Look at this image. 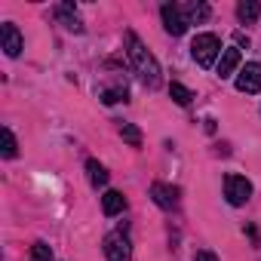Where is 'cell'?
Segmentation results:
<instances>
[{
  "instance_id": "21",
  "label": "cell",
  "mask_w": 261,
  "mask_h": 261,
  "mask_svg": "<svg viewBox=\"0 0 261 261\" xmlns=\"http://www.w3.org/2000/svg\"><path fill=\"white\" fill-rule=\"evenodd\" d=\"M246 233H249V237H252V243H255V246H258V243H261V240H258V230H255V227H252V224H249V227H246Z\"/></svg>"
},
{
  "instance_id": "8",
  "label": "cell",
  "mask_w": 261,
  "mask_h": 261,
  "mask_svg": "<svg viewBox=\"0 0 261 261\" xmlns=\"http://www.w3.org/2000/svg\"><path fill=\"white\" fill-rule=\"evenodd\" d=\"M151 197L160 209H175L178 206V188L166 185V181H154L151 185Z\"/></svg>"
},
{
  "instance_id": "6",
  "label": "cell",
  "mask_w": 261,
  "mask_h": 261,
  "mask_svg": "<svg viewBox=\"0 0 261 261\" xmlns=\"http://www.w3.org/2000/svg\"><path fill=\"white\" fill-rule=\"evenodd\" d=\"M237 89H240V92H249V95L261 92V65H258V62H246V65L240 68V74H237Z\"/></svg>"
},
{
  "instance_id": "16",
  "label": "cell",
  "mask_w": 261,
  "mask_h": 261,
  "mask_svg": "<svg viewBox=\"0 0 261 261\" xmlns=\"http://www.w3.org/2000/svg\"><path fill=\"white\" fill-rule=\"evenodd\" d=\"M169 95L175 98V105H191V98H194V92L188 86H181V83H172L169 86Z\"/></svg>"
},
{
  "instance_id": "13",
  "label": "cell",
  "mask_w": 261,
  "mask_h": 261,
  "mask_svg": "<svg viewBox=\"0 0 261 261\" xmlns=\"http://www.w3.org/2000/svg\"><path fill=\"white\" fill-rule=\"evenodd\" d=\"M237 16H240V22H255L261 16V4H255V0H243V4H237Z\"/></svg>"
},
{
  "instance_id": "11",
  "label": "cell",
  "mask_w": 261,
  "mask_h": 261,
  "mask_svg": "<svg viewBox=\"0 0 261 261\" xmlns=\"http://www.w3.org/2000/svg\"><path fill=\"white\" fill-rule=\"evenodd\" d=\"M101 209H105V215H120V212L126 209V197H123L120 191H108V194L101 197Z\"/></svg>"
},
{
  "instance_id": "2",
  "label": "cell",
  "mask_w": 261,
  "mask_h": 261,
  "mask_svg": "<svg viewBox=\"0 0 261 261\" xmlns=\"http://www.w3.org/2000/svg\"><path fill=\"white\" fill-rule=\"evenodd\" d=\"M191 53H194V62L200 68H212L218 53H224V49H221V40L215 34H197L194 43H191Z\"/></svg>"
},
{
  "instance_id": "1",
  "label": "cell",
  "mask_w": 261,
  "mask_h": 261,
  "mask_svg": "<svg viewBox=\"0 0 261 261\" xmlns=\"http://www.w3.org/2000/svg\"><path fill=\"white\" fill-rule=\"evenodd\" d=\"M126 56H129V62H133L139 80H142L148 89H157V86H160V65H157V59L145 49V43L136 37V31H126Z\"/></svg>"
},
{
  "instance_id": "15",
  "label": "cell",
  "mask_w": 261,
  "mask_h": 261,
  "mask_svg": "<svg viewBox=\"0 0 261 261\" xmlns=\"http://www.w3.org/2000/svg\"><path fill=\"white\" fill-rule=\"evenodd\" d=\"M120 136H123L126 145H133V148L142 145V133H139V126H133V123H123V126H120Z\"/></svg>"
},
{
  "instance_id": "10",
  "label": "cell",
  "mask_w": 261,
  "mask_h": 261,
  "mask_svg": "<svg viewBox=\"0 0 261 261\" xmlns=\"http://www.w3.org/2000/svg\"><path fill=\"white\" fill-rule=\"evenodd\" d=\"M240 68V49L237 46H227L218 59V77H230L233 71Z\"/></svg>"
},
{
  "instance_id": "3",
  "label": "cell",
  "mask_w": 261,
  "mask_h": 261,
  "mask_svg": "<svg viewBox=\"0 0 261 261\" xmlns=\"http://www.w3.org/2000/svg\"><path fill=\"white\" fill-rule=\"evenodd\" d=\"M101 249H105L108 261H129V258H133V246H129V240L123 237V230L108 233L105 243H101Z\"/></svg>"
},
{
  "instance_id": "12",
  "label": "cell",
  "mask_w": 261,
  "mask_h": 261,
  "mask_svg": "<svg viewBox=\"0 0 261 261\" xmlns=\"http://www.w3.org/2000/svg\"><path fill=\"white\" fill-rule=\"evenodd\" d=\"M86 175H89V185L92 188H105L108 185V169L98 160H86Z\"/></svg>"
},
{
  "instance_id": "5",
  "label": "cell",
  "mask_w": 261,
  "mask_h": 261,
  "mask_svg": "<svg viewBox=\"0 0 261 261\" xmlns=\"http://www.w3.org/2000/svg\"><path fill=\"white\" fill-rule=\"evenodd\" d=\"M160 16H163V28H166L172 37H181V34L188 31V25H191V22L185 19V13H181L178 4H163Z\"/></svg>"
},
{
  "instance_id": "17",
  "label": "cell",
  "mask_w": 261,
  "mask_h": 261,
  "mask_svg": "<svg viewBox=\"0 0 261 261\" xmlns=\"http://www.w3.org/2000/svg\"><path fill=\"white\" fill-rule=\"evenodd\" d=\"M0 136H4V157L7 160H13L16 154H19V145H16V136L10 133V129L4 126V133H0Z\"/></svg>"
},
{
  "instance_id": "14",
  "label": "cell",
  "mask_w": 261,
  "mask_h": 261,
  "mask_svg": "<svg viewBox=\"0 0 261 261\" xmlns=\"http://www.w3.org/2000/svg\"><path fill=\"white\" fill-rule=\"evenodd\" d=\"M181 13H185L188 22H194V19H197V22H206L212 10H209L206 4H188V7H181Z\"/></svg>"
},
{
  "instance_id": "7",
  "label": "cell",
  "mask_w": 261,
  "mask_h": 261,
  "mask_svg": "<svg viewBox=\"0 0 261 261\" xmlns=\"http://www.w3.org/2000/svg\"><path fill=\"white\" fill-rule=\"evenodd\" d=\"M0 43H4V53H7L10 59H16V56L22 53V34H19V28H16L13 22H4V25H0Z\"/></svg>"
},
{
  "instance_id": "19",
  "label": "cell",
  "mask_w": 261,
  "mask_h": 261,
  "mask_svg": "<svg viewBox=\"0 0 261 261\" xmlns=\"http://www.w3.org/2000/svg\"><path fill=\"white\" fill-rule=\"evenodd\" d=\"M120 98H126V89H105V92H101V101H105V105H114V101H120Z\"/></svg>"
},
{
  "instance_id": "9",
  "label": "cell",
  "mask_w": 261,
  "mask_h": 261,
  "mask_svg": "<svg viewBox=\"0 0 261 261\" xmlns=\"http://www.w3.org/2000/svg\"><path fill=\"white\" fill-rule=\"evenodd\" d=\"M56 16H59V22H62L68 31H74V34H80V31H83V22H80V16H77V7H74V4H59V7H56Z\"/></svg>"
},
{
  "instance_id": "18",
  "label": "cell",
  "mask_w": 261,
  "mask_h": 261,
  "mask_svg": "<svg viewBox=\"0 0 261 261\" xmlns=\"http://www.w3.org/2000/svg\"><path fill=\"white\" fill-rule=\"evenodd\" d=\"M31 261H53V249L46 243H34L31 246Z\"/></svg>"
},
{
  "instance_id": "20",
  "label": "cell",
  "mask_w": 261,
  "mask_h": 261,
  "mask_svg": "<svg viewBox=\"0 0 261 261\" xmlns=\"http://www.w3.org/2000/svg\"><path fill=\"white\" fill-rule=\"evenodd\" d=\"M194 261H218V255H215V252H209V249H203V252H197V255H194Z\"/></svg>"
},
{
  "instance_id": "4",
  "label": "cell",
  "mask_w": 261,
  "mask_h": 261,
  "mask_svg": "<svg viewBox=\"0 0 261 261\" xmlns=\"http://www.w3.org/2000/svg\"><path fill=\"white\" fill-rule=\"evenodd\" d=\"M224 197H227L230 206H243V203H249V197H252V185H249L243 175H227V178H224Z\"/></svg>"
}]
</instances>
